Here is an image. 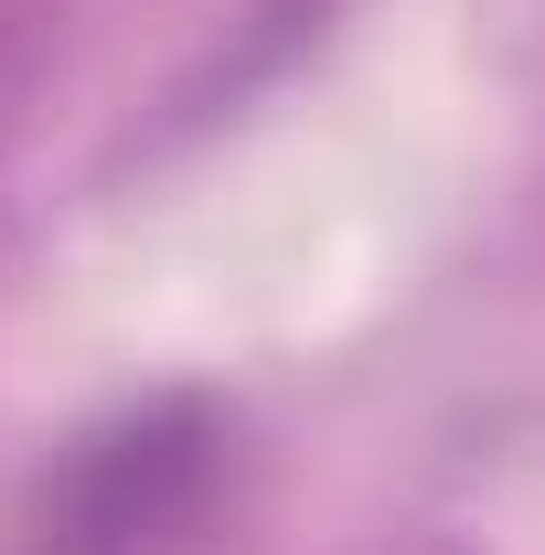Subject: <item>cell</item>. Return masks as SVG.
Returning <instances> with one entry per match:
<instances>
[{
    "label": "cell",
    "instance_id": "6da1fadb",
    "mask_svg": "<svg viewBox=\"0 0 545 555\" xmlns=\"http://www.w3.org/2000/svg\"><path fill=\"white\" fill-rule=\"evenodd\" d=\"M225 427L204 396H150V406L107 416L75 438V460L54 470L43 502V545L54 555H161L214 491Z\"/></svg>",
    "mask_w": 545,
    "mask_h": 555
}]
</instances>
